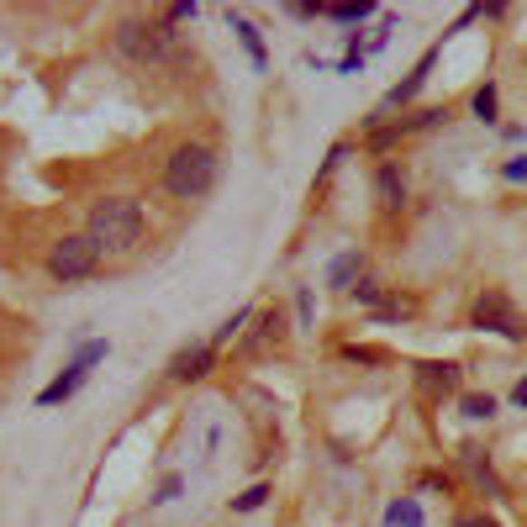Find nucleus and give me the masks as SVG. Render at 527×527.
<instances>
[{
	"instance_id": "nucleus-13",
	"label": "nucleus",
	"mask_w": 527,
	"mask_h": 527,
	"mask_svg": "<svg viewBox=\"0 0 527 527\" xmlns=\"http://www.w3.org/2000/svg\"><path fill=\"white\" fill-rule=\"evenodd\" d=\"M465 465H469V475H475V485H480V491L501 496V480L491 475V465H480V454H475V448H465Z\"/></svg>"
},
{
	"instance_id": "nucleus-26",
	"label": "nucleus",
	"mask_w": 527,
	"mask_h": 527,
	"mask_svg": "<svg viewBox=\"0 0 527 527\" xmlns=\"http://www.w3.org/2000/svg\"><path fill=\"white\" fill-rule=\"evenodd\" d=\"M454 527H496V522H491V517H475V512H465Z\"/></svg>"
},
{
	"instance_id": "nucleus-6",
	"label": "nucleus",
	"mask_w": 527,
	"mask_h": 527,
	"mask_svg": "<svg viewBox=\"0 0 527 527\" xmlns=\"http://www.w3.org/2000/svg\"><path fill=\"white\" fill-rule=\"evenodd\" d=\"M475 327H491V333H501V338H527V327H522V316H517V306L501 296V290H485L480 301H475V316H469Z\"/></svg>"
},
{
	"instance_id": "nucleus-21",
	"label": "nucleus",
	"mask_w": 527,
	"mask_h": 527,
	"mask_svg": "<svg viewBox=\"0 0 527 527\" xmlns=\"http://www.w3.org/2000/svg\"><path fill=\"white\" fill-rule=\"evenodd\" d=\"M374 316H411V301L391 296V301H380V311H374Z\"/></svg>"
},
{
	"instance_id": "nucleus-10",
	"label": "nucleus",
	"mask_w": 527,
	"mask_h": 527,
	"mask_svg": "<svg viewBox=\"0 0 527 527\" xmlns=\"http://www.w3.org/2000/svg\"><path fill=\"white\" fill-rule=\"evenodd\" d=\"M364 275V253L359 249H348V253H338L333 264H327V285H338V290H353V279Z\"/></svg>"
},
{
	"instance_id": "nucleus-1",
	"label": "nucleus",
	"mask_w": 527,
	"mask_h": 527,
	"mask_svg": "<svg viewBox=\"0 0 527 527\" xmlns=\"http://www.w3.org/2000/svg\"><path fill=\"white\" fill-rule=\"evenodd\" d=\"M85 232L95 238V249H111V253L137 249V238H143V206L127 201V195H106V201L90 206V227Z\"/></svg>"
},
{
	"instance_id": "nucleus-18",
	"label": "nucleus",
	"mask_w": 527,
	"mask_h": 527,
	"mask_svg": "<svg viewBox=\"0 0 527 527\" xmlns=\"http://www.w3.org/2000/svg\"><path fill=\"white\" fill-rule=\"evenodd\" d=\"M475 117L480 122H496V85H480L475 90Z\"/></svg>"
},
{
	"instance_id": "nucleus-20",
	"label": "nucleus",
	"mask_w": 527,
	"mask_h": 527,
	"mask_svg": "<svg viewBox=\"0 0 527 527\" xmlns=\"http://www.w3.org/2000/svg\"><path fill=\"white\" fill-rule=\"evenodd\" d=\"M264 501H269V485H253V491H243V496L232 501V506H238V512H259Z\"/></svg>"
},
{
	"instance_id": "nucleus-16",
	"label": "nucleus",
	"mask_w": 527,
	"mask_h": 527,
	"mask_svg": "<svg viewBox=\"0 0 527 527\" xmlns=\"http://www.w3.org/2000/svg\"><path fill=\"white\" fill-rule=\"evenodd\" d=\"M459 411H465L469 422H491V417H496V396H465Z\"/></svg>"
},
{
	"instance_id": "nucleus-23",
	"label": "nucleus",
	"mask_w": 527,
	"mask_h": 527,
	"mask_svg": "<svg viewBox=\"0 0 527 527\" xmlns=\"http://www.w3.org/2000/svg\"><path fill=\"white\" fill-rule=\"evenodd\" d=\"M353 296H359V301H380V285H374V279H359Z\"/></svg>"
},
{
	"instance_id": "nucleus-9",
	"label": "nucleus",
	"mask_w": 527,
	"mask_h": 527,
	"mask_svg": "<svg viewBox=\"0 0 527 527\" xmlns=\"http://www.w3.org/2000/svg\"><path fill=\"white\" fill-rule=\"evenodd\" d=\"M374 195H380V206H385V212H401L406 180H401V169H396V164H380V174H374Z\"/></svg>"
},
{
	"instance_id": "nucleus-28",
	"label": "nucleus",
	"mask_w": 527,
	"mask_h": 527,
	"mask_svg": "<svg viewBox=\"0 0 527 527\" xmlns=\"http://www.w3.org/2000/svg\"><path fill=\"white\" fill-rule=\"evenodd\" d=\"M512 401H517V406H527V374H522V380H517V391H512Z\"/></svg>"
},
{
	"instance_id": "nucleus-12",
	"label": "nucleus",
	"mask_w": 527,
	"mask_h": 527,
	"mask_svg": "<svg viewBox=\"0 0 527 527\" xmlns=\"http://www.w3.org/2000/svg\"><path fill=\"white\" fill-rule=\"evenodd\" d=\"M232 32L243 37V48H249V59L259 63V69H264V63H269V53H264V37H259V27H253L249 16H232Z\"/></svg>"
},
{
	"instance_id": "nucleus-14",
	"label": "nucleus",
	"mask_w": 527,
	"mask_h": 527,
	"mask_svg": "<svg viewBox=\"0 0 527 527\" xmlns=\"http://www.w3.org/2000/svg\"><path fill=\"white\" fill-rule=\"evenodd\" d=\"M285 338V316H279V311H264V316H259V338L249 343V348H264V343H279Z\"/></svg>"
},
{
	"instance_id": "nucleus-15",
	"label": "nucleus",
	"mask_w": 527,
	"mask_h": 527,
	"mask_svg": "<svg viewBox=\"0 0 527 527\" xmlns=\"http://www.w3.org/2000/svg\"><path fill=\"white\" fill-rule=\"evenodd\" d=\"M385 527H422V506H417V501H396V506L385 512Z\"/></svg>"
},
{
	"instance_id": "nucleus-24",
	"label": "nucleus",
	"mask_w": 527,
	"mask_h": 527,
	"mask_svg": "<svg viewBox=\"0 0 527 527\" xmlns=\"http://www.w3.org/2000/svg\"><path fill=\"white\" fill-rule=\"evenodd\" d=\"M501 174H506V180H517V185H522V180H527V158H512V164H506V169H501Z\"/></svg>"
},
{
	"instance_id": "nucleus-3",
	"label": "nucleus",
	"mask_w": 527,
	"mask_h": 527,
	"mask_svg": "<svg viewBox=\"0 0 527 527\" xmlns=\"http://www.w3.org/2000/svg\"><path fill=\"white\" fill-rule=\"evenodd\" d=\"M169 37H174V27L164 16H127L122 27H117V48L132 63H154V59H164Z\"/></svg>"
},
{
	"instance_id": "nucleus-7",
	"label": "nucleus",
	"mask_w": 527,
	"mask_h": 527,
	"mask_svg": "<svg viewBox=\"0 0 527 527\" xmlns=\"http://www.w3.org/2000/svg\"><path fill=\"white\" fill-rule=\"evenodd\" d=\"M217 364V348L212 343H195V348H180L174 353V364H169V380H180V385H190V380H201V374Z\"/></svg>"
},
{
	"instance_id": "nucleus-2",
	"label": "nucleus",
	"mask_w": 527,
	"mask_h": 527,
	"mask_svg": "<svg viewBox=\"0 0 527 527\" xmlns=\"http://www.w3.org/2000/svg\"><path fill=\"white\" fill-rule=\"evenodd\" d=\"M217 185V154L201 143H180L174 154L164 158V190L180 201H201L206 190Z\"/></svg>"
},
{
	"instance_id": "nucleus-19",
	"label": "nucleus",
	"mask_w": 527,
	"mask_h": 527,
	"mask_svg": "<svg viewBox=\"0 0 527 527\" xmlns=\"http://www.w3.org/2000/svg\"><path fill=\"white\" fill-rule=\"evenodd\" d=\"M249 316H253L249 306H243V311H232V316H227V322H221V327H217V338H212V348H221V343L232 338V333H238V327H243V322H249Z\"/></svg>"
},
{
	"instance_id": "nucleus-27",
	"label": "nucleus",
	"mask_w": 527,
	"mask_h": 527,
	"mask_svg": "<svg viewBox=\"0 0 527 527\" xmlns=\"http://www.w3.org/2000/svg\"><path fill=\"white\" fill-rule=\"evenodd\" d=\"M296 311H301V322H311V290H301V296H296Z\"/></svg>"
},
{
	"instance_id": "nucleus-17",
	"label": "nucleus",
	"mask_w": 527,
	"mask_h": 527,
	"mask_svg": "<svg viewBox=\"0 0 527 527\" xmlns=\"http://www.w3.org/2000/svg\"><path fill=\"white\" fill-rule=\"evenodd\" d=\"M374 5L370 0H359V5H333V11H327V16H333V22H343V27H353V22H364V16H370Z\"/></svg>"
},
{
	"instance_id": "nucleus-22",
	"label": "nucleus",
	"mask_w": 527,
	"mask_h": 527,
	"mask_svg": "<svg viewBox=\"0 0 527 527\" xmlns=\"http://www.w3.org/2000/svg\"><path fill=\"white\" fill-rule=\"evenodd\" d=\"M348 359H359V364H385V353H380V348H359V343L348 348Z\"/></svg>"
},
{
	"instance_id": "nucleus-11",
	"label": "nucleus",
	"mask_w": 527,
	"mask_h": 527,
	"mask_svg": "<svg viewBox=\"0 0 527 527\" xmlns=\"http://www.w3.org/2000/svg\"><path fill=\"white\" fill-rule=\"evenodd\" d=\"M433 63H438V48H433V53H422V63L411 69V80H406V85H396V90L385 95V106H406L411 95H417V90H422V85H428V74H433Z\"/></svg>"
},
{
	"instance_id": "nucleus-25",
	"label": "nucleus",
	"mask_w": 527,
	"mask_h": 527,
	"mask_svg": "<svg viewBox=\"0 0 527 527\" xmlns=\"http://www.w3.org/2000/svg\"><path fill=\"white\" fill-rule=\"evenodd\" d=\"M174 496H180V475H169V480L158 485V501H174Z\"/></svg>"
},
{
	"instance_id": "nucleus-8",
	"label": "nucleus",
	"mask_w": 527,
	"mask_h": 527,
	"mask_svg": "<svg viewBox=\"0 0 527 527\" xmlns=\"http://www.w3.org/2000/svg\"><path fill=\"white\" fill-rule=\"evenodd\" d=\"M417 385L428 396H454L459 391V364H417Z\"/></svg>"
},
{
	"instance_id": "nucleus-4",
	"label": "nucleus",
	"mask_w": 527,
	"mask_h": 527,
	"mask_svg": "<svg viewBox=\"0 0 527 527\" xmlns=\"http://www.w3.org/2000/svg\"><path fill=\"white\" fill-rule=\"evenodd\" d=\"M95 264H100V249H95L90 232H69V238H59V243L48 249V275L63 279V285L95 275Z\"/></svg>"
},
{
	"instance_id": "nucleus-5",
	"label": "nucleus",
	"mask_w": 527,
	"mask_h": 527,
	"mask_svg": "<svg viewBox=\"0 0 527 527\" xmlns=\"http://www.w3.org/2000/svg\"><path fill=\"white\" fill-rule=\"evenodd\" d=\"M106 353H111V343H106V338H90V343H80V353L69 359V370H63L59 380H53V385H48V391L37 396V406H59V401H69V396H74V391L85 385V374H90V364H100Z\"/></svg>"
}]
</instances>
